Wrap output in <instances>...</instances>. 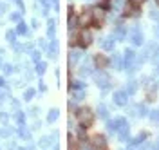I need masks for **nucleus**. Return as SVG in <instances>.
I'll use <instances>...</instances> for the list:
<instances>
[{
	"label": "nucleus",
	"instance_id": "1",
	"mask_svg": "<svg viewBox=\"0 0 159 150\" xmlns=\"http://www.w3.org/2000/svg\"><path fill=\"white\" fill-rule=\"evenodd\" d=\"M76 120H78L81 129H89V127H92V123H94V114H92L90 109H80L76 112Z\"/></svg>",
	"mask_w": 159,
	"mask_h": 150
},
{
	"label": "nucleus",
	"instance_id": "2",
	"mask_svg": "<svg viewBox=\"0 0 159 150\" xmlns=\"http://www.w3.org/2000/svg\"><path fill=\"white\" fill-rule=\"evenodd\" d=\"M76 40H78L76 43H78L80 47H83V49H85V47H89L90 43H92V34H90L89 31H81Z\"/></svg>",
	"mask_w": 159,
	"mask_h": 150
},
{
	"label": "nucleus",
	"instance_id": "3",
	"mask_svg": "<svg viewBox=\"0 0 159 150\" xmlns=\"http://www.w3.org/2000/svg\"><path fill=\"white\" fill-rule=\"evenodd\" d=\"M90 145H92V148H94V150H105V148H107V141H105V138H103L101 134L92 136Z\"/></svg>",
	"mask_w": 159,
	"mask_h": 150
},
{
	"label": "nucleus",
	"instance_id": "4",
	"mask_svg": "<svg viewBox=\"0 0 159 150\" xmlns=\"http://www.w3.org/2000/svg\"><path fill=\"white\" fill-rule=\"evenodd\" d=\"M90 13H92V25L99 29L103 25V9L96 7V9H90Z\"/></svg>",
	"mask_w": 159,
	"mask_h": 150
},
{
	"label": "nucleus",
	"instance_id": "5",
	"mask_svg": "<svg viewBox=\"0 0 159 150\" xmlns=\"http://www.w3.org/2000/svg\"><path fill=\"white\" fill-rule=\"evenodd\" d=\"M94 65H96V69H105L107 65H109V58L105 56V54H96L94 56Z\"/></svg>",
	"mask_w": 159,
	"mask_h": 150
},
{
	"label": "nucleus",
	"instance_id": "6",
	"mask_svg": "<svg viewBox=\"0 0 159 150\" xmlns=\"http://www.w3.org/2000/svg\"><path fill=\"white\" fill-rule=\"evenodd\" d=\"M78 25H92V13L90 11H85L81 16H80V20H78Z\"/></svg>",
	"mask_w": 159,
	"mask_h": 150
},
{
	"label": "nucleus",
	"instance_id": "7",
	"mask_svg": "<svg viewBox=\"0 0 159 150\" xmlns=\"http://www.w3.org/2000/svg\"><path fill=\"white\" fill-rule=\"evenodd\" d=\"M138 13H139V7L132 6V4H129V6L125 7V16H132V15H138Z\"/></svg>",
	"mask_w": 159,
	"mask_h": 150
},
{
	"label": "nucleus",
	"instance_id": "8",
	"mask_svg": "<svg viewBox=\"0 0 159 150\" xmlns=\"http://www.w3.org/2000/svg\"><path fill=\"white\" fill-rule=\"evenodd\" d=\"M127 94L125 92H116V96H114V100L118 101L119 105H123V103H127V98H125Z\"/></svg>",
	"mask_w": 159,
	"mask_h": 150
},
{
	"label": "nucleus",
	"instance_id": "9",
	"mask_svg": "<svg viewBox=\"0 0 159 150\" xmlns=\"http://www.w3.org/2000/svg\"><path fill=\"white\" fill-rule=\"evenodd\" d=\"M69 141H70V143H69V150H80V147H78V141L74 139L72 136L69 138Z\"/></svg>",
	"mask_w": 159,
	"mask_h": 150
},
{
	"label": "nucleus",
	"instance_id": "10",
	"mask_svg": "<svg viewBox=\"0 0 159 150\" xmlns=\"http://www.w3.org/2000/svg\"><path fill=\"white\" fill-rule=\"evenodd\" d=\"M147 0H129V4H132V6H136V7H141L143 4H145Z\"/></svg>",
	"mask_w": 159,
	"mask_h": 150
},
{
	"label": "nucleus",
	"instance_id": "11",
	"mask_svg": "<svg viewBox=\"0 0 159 150\" xmlns=\"http://www.w3.org/2000/svg\"><path fill=\"white\" fill-rule=\"evenodd\" d=\"M110 7V0H103L101 2V9H109Z\"/></svg>",
	"mask_w": 159,
	"mask_h": 150
},
{
	"label": "nucleus",
	"instance_id": "12",
	"mask_svg": "<svg viewBox=\"0 0 159 150\" xmlns=\"http://www.w3.org/2000/svg\"><path fill=\"white\" fill-rule=\"evenodd\" d=\"M156 4H157V6H159V0H156Z\"/></svg>",
	"mask_w": 159,
	"mask_h": 150
}]
</instances>
